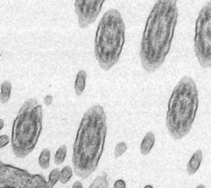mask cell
<instances>
[{"mask_svg":"<svg viewBox=\"0 0 211 188\" xmlns=\"http://www.w3.org/2000/svg\"><path fill=\"white\" fill-rule=\"evenodd\" d=\"M178 18L177 0H157L147 18L139 56L143 69H159L171 48Z\"/></svg>","mask_w":211,"mask_h":188,"instance_id":"cell-1","label":"cell"},{"mask_svg":"<svg viewBox=\"0 0 211 188\" xmlns=\"http://www.w3.org/2000/svg\"><path fill=\"white\" fill-rule=\"evenodd\" d=\"M107 131L106 115L100 105H94L81 120L73 146L75 174L87 178L97 169L102 155Z\"/></svg>","mask_w":211,"mask_h":188,"instance_id":"cell-2","label":"cell"},{"mask_svg":"<svg viewBox=\"0 0 211 188\" xmlns=\"http://www.w3.org/2000/svg\"><path fill=\"white\" fill-rule=\"evenodd\" d=\"M199 106L197 87L189 76H184L169 98L166 125L170 135L181 140L191 131Z\"/></svg>","mask_w":211,"mask_h":188,"instance_id":"cell-3","label":"cell"},{"mask_svg":"<svg viewBox=\"0 0 211 188\" xmlns=\"http://www.w3.org/2000/svg\"><path fill=\"white\" fill-rule=\"evenodd\" d=\"M125 38V25L117 9H110L100 20L95 35L94 52L99 66L111 69L121 54Z\"/></svg>","mask_w":211,"mask_h":188,"instance_id":"cell-4","label":"cell"},{"mask_svg":"<svg viewBox=\"0 0 211 188\" xmlns=\"http://www.w3.org/2000/svg\"><path fill=\"white\" fill-rule=\"evenodd\" d=\"M42 120L41 105L34 98L26 100L13 122L12 145L17 157L24 158L34 149L42 130Z\"/></svg>","mask_w":211,"mask_h":188,"instance_id":"cell-5","label":"cell"},{"mask_svg":"<svg viewBox=\"0 0 211 188\" xmlns=\"http://www.w3.org/2000/svg\"><path fill=\"white\" fill-rule=\"evenodd\" d=\"M194 50L201 67L211 66V3L208 1L198 14L195 27Z\"/></svg>","mask_w":211,"mask_h":188,"instance_id":"cell-6","label":"cell"},{"mask_svg":"<svg viewBox=\"0 0 211 188\" xmlns=\"http://www.w3.org/2000/svg\"><path fill=\"white\" fill-rule=\"evenodd\" d=\"M105 0H75L74 7L78 26L86 28L97 18Z\"/></svg>","mask_w":211,"mask_h":188,"instance_id":"cell-7","label":"cell"},{"mask_svg":"<svg viewBox=\"0 0 211 188\" xmlns=\"http://www.w3.org/2000/svg\"><path fill=\"white\" fill-rule=\"evenodd\" d=\"M202 159H203V152L201 149H198L193 153L186 166V171L189 175L192 176L198 171L202 162Z\"/></svg>","mask_w":211,"mask_h":188,"instance_id":"cell-8","label":"cell"},{"mask_svg":"<svg viewBox=\"0 0 211 188\" xmlns=\"http://www.w3.org/2000/svg\"><path fill=\"white\" fill-rule=\"evenodd\" d=\"M155 144V135L152 131H149L145 134L140 145V153L142 155H148L151 152Z\"/></svg>","mask_w":211,"mask_h":188,"instance_id":"cell-9","label":"cell"},{"mask_svg":"<svg viewBox=\"0 0 211 188\" xmlns=\"http://www.w3.org/2000/svg\"><path fill=\"white\" fill-rule=\"evenodd\" d=\"M86 79H87V73L84 70L82 69L77 73L74 83V90L77 96H81L84 91L86 86Z\"/></svg>","mask_w":211,"mask_h":188,"instance_id":"cell-10","label":"cell"},{"mask_svg":"<svg viewBox=\"0 0 211 188\" xmlns=\"http://www.w3.org/2000/svg\"><path fill=\"white\" fill-rule=\"evenodd\" d=\"M12 84L9 81H4L0 88V101L3 104L7 103L11 97Z\"/></svg>","mask_w":211,"mask_h":188,"instance_id":"cell-11","label":"cell"},{"mask_svg":"<svg viewBox=\"0 0 211 188\" xmlns=\"http://www.w3.org/2000/svg\"><path fill=\"white\" fill-rule=\"evenodd\" d=\"M50 151L49 149H44L41 152L38 158V164L42 169H47L50 167Z\"/></svg>","mask_w":211,"mask_h":188,"instance_id":"cell-12","label":"cell"},{"mask_svg":"<svg viewBox=\"0 0 211 188\" xmlns=\"http://www.w3.org/2000/svg\"><path fill=\"white\" fill-rule=\"evenodd\" d=\"M89 188H108V176L106 172L101 173L95 178Z\"/></svg>","mask_w":211,"mask_h":188,"instance_id":"cell-13","label":"cell"},{"mask_svg":"<svg viewBox=\"0 0 211 188\" xmlns=\"http://www.w3.org/2000/svg\"><path fill=\"white\" fill-rule=\"evenodd\" d=\"M66 155H67V147L65 145H63L57 149L55 154V158H54L55 164L57 165L62 164L65 160Z\"/></svg>","mask_w":211,"mask_h":188,"instance_id":"cell-14","label":"cell"},{"mask_svg":"<svg viewBox=\"0 0 211 188\" xmlns=\"http://www.w3.org/2000/svg\"><path fill=\"white\" fill-rule=\"evenodd\" d=\"M73 176V169L70 166H65L60 172V178L59 181L62 184H66L69 182L71 177Z\"/></svg>","mask_w":211,"mask_h":188,"instance_id":"cell-15","label":"cell"},{"mask_svg":"<svg viewBox=\"0 0 211 188\" xmlns=\"http://www.w3.org/2000/svg\"><path fill=\"white\" fill-rule=\"evenodd\" d=\"M60 171L59 168H55L50 172V175H49V179H48V188H54L55 185L57 182L59 181L60 178Z\"/></svg>","mask_w":211,"mask_h":188,"instance_id":"cell-16","label":"cell"},{"mask_svg":"<svg viewBox=\"0 0 211 188\" xmlns=\"http://www.w3.org/2000/svg\"><path fill=\"white\" fill-rule=\"evenodd\" d=\"M126 150H127V145L125 144V142H120L115 148V152H114L115 157L116 158L121 157L126 152Z\"/></svg>","mask_w":211,"mask_h":188,"instance_id":"cell-17","label":"cell"},{"mask_svg":"<svg viewBox=\"0 0 211 188\" xmlns=\"http://www.w3.org/2000/svg\"><path fill=\"white\" fill-rule=\"evenodd\" d=\"M10 143V138L7 134H1L0 135V149L4 148Z\"/></svg>","mask_w":211,"mask_h":188,"instance_id":"cell-18","label":"cell"},{"mask_svg":"<svg viewBox=\"0 0 211 188\" xmlns=\"http://www.w3.org/2000/svg\"><path fill=\"white\" fill-rule=\"evenodd\" d=\"M126 187V183L124 180L122 179H119L116 180L114 185H113V188H125Z\"/></svg>","mask_w":211,"mask_h":188,"instance_id":"cell-19","label":"cell"},{"mask_svg":"<svg viewBox=\"0 0 211 188\" xmlns=\"http://www.w3.org/2000/svg\"><path fill=\"white\" fill-rule=\"evenodd\" d=\"M72 188H83V184L80 181H77L73 184Z\"/></svg>","mask_w":211,"mask_h":188,"instance_id":"cell-20","label":"cell"},{"mask_svg":"<svg viewBox=\"0 0 211 188\" xmlns=\"http://www.w3.org/2000/svg\"><path fill=\"white\" fill-rule=\"evenodd\" d=\"M52 97L50 96V95H48V96H46V97H45V103L46 104V105H50L51 102H52Z\"/></svg>","mask_w":211,"mask_h":188,"instance_id":"cell-21","label":"cell"},{"mask_svg":"<svg viewBox=\"0 0 211 188\" xmlns=\"http://www.w3.org/2000/svg\"><path fill=\"white\" fill-rule=\"evenodd\" d=\"M3 126H4V121H3V120L0 119V130L3 128Z\"/></svg>","mask_w":211,"mask_h":188,"instance_id":"cell-22","label":"cell"},{"mask_svg":"<svg viewBox=\"0 0 211 188\" xmlns=\"http://www.w3.org/2000/svg\"><path fill=\"white\" fill-rule=\"evenodd\" d=\"M195 188H206V187H205V185H203V184H200V185H198Z\"/></svg>","mask_w":211,"mask_h":188,"instance_id":"cell-23","label":"cell"},{"mask_svg":"<svg viewBox=\"0 0 211 188\" xmlns=\"http://www.w3.org/2000/svg\"><path fill=\"white\" fill-rule=\"evenodd\" d=\"M143 188H154V187L153 186H151V185H146L145 187Z\"/></svg>","mask_w":211,"mask_h":188,"instance_id":"cell-24","label":"cell"},{"mask_svg":"<svg viewBox=\"0 0 211 188\" xmlns=\"http://www.w3.org/2000/svg\"><path fill=\"white\" fill-rule=\"evenodd\" d=\"M5 188H16V187H10V186H8V187H7Z\"/></svg>","mask_w":211,"mask_h":188,"instance_id":"cell-25","label":"cell"}]
</instances>
